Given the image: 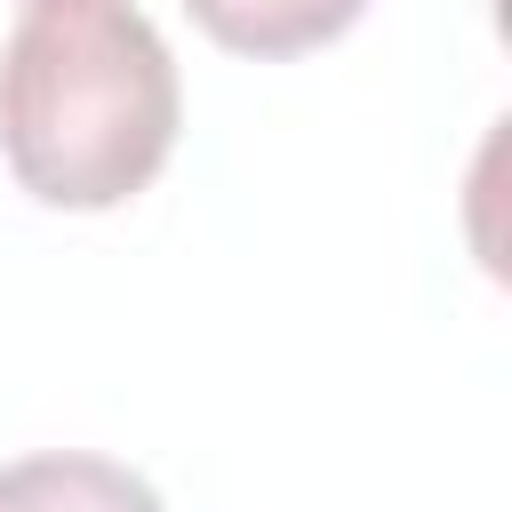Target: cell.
Segmentation results:
<instances>
[{"mask_svg": "<svg viewBox=\"0 0 512 512\" xmlns=\"http://www.w3.org/2000/svg\"><path fill=\"white\" fill-rule=\"evenodd\" d=\"M176 56L128 0H32L0 48V152L48 208H120L176 152Z\"/></svg>", "mask_w": 512, "mask_h": 512, "instance_id": "6da1fadb", "label": "cell"}, {"mask_svg": "<svg viewBox=\"0 0 512 512\" xmlns=\"http://www.w3.org/2000/svg\"><path fill=\"white\" fill-rule=\"evenodd\" d=\"M368 0H184V16L232 56H304L360 24Z\"/></svg>", "mask_w": 512, "mask_h": 512, "instance_id": "3957f363", "label": "cell"}, {"mask_svg": "<svg viewBox=\"0 0 512 512\" xmlns=\"http://www.w3.org/2000/svg\"><path fill=\"white\" fill-rule=\"evenodd\" d=\"M0 512H160V496L144 472L112 464V456L48 448V456L0 464Z\"/></svg>", "mask_w": 512, "mask_h": 512, "instance_id": "7a4b0ae2", "label": "cell"}]
</instances>
